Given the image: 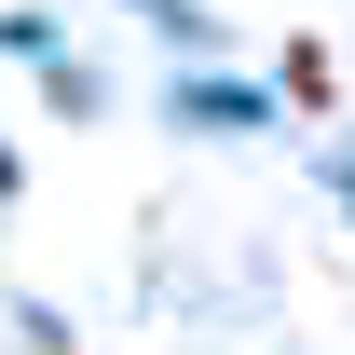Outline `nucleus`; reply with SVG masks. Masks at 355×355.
<instances>
[{"label": "nucleus", "mask_w": 355, "mask_h": 355, "mask_svg": "<svg viewBox=\"0 0 355 355\" xmlns=\"http://www.w3.org/2000/svg\"><path fill=\"white\" fill-rule=\"evenodd\" d=\"M287 96H301V110H328V96H342V69H328V42H287Z\"/></svg>", "instance_id": "1"}]
</instances>
